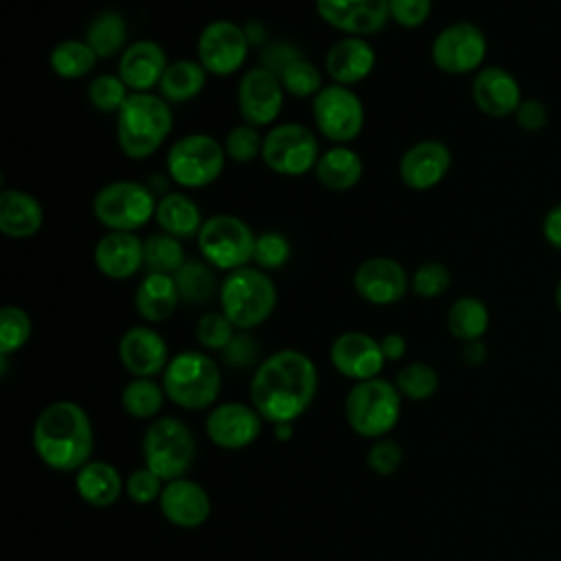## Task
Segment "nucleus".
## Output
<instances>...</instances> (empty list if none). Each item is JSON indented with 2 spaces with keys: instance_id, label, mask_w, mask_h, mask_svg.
Here are the masks:
<instances>
[{
  "instance_id": "052dcab7",
  "label": "nucleus",
  "mask_w": 561,
  "mask_h": 561,
  "mask_svg": "<svg viewBox=\"0 0 561 561\" xmlns=\"http://www.w3.org/2000/svg\"><path fill=\"white\" fill-rule=\"evenodd\" d=\"M554 302H557V309L561 311V276H559V283H557V289H554Z\"/></svg>"
},
{
  "instance_id": "6ab92c4d",
  "label": "nucleus",
  "mask_w": 561,
  "mask_h": 561,
  "mask_svg": "<svg viewBox=\"0 0 561 561\" xmlns=\"http://www.w3.org/2000/svg\"><path fill=\"white\" fill-rule=\"evenodd\" d=\"M451 169V151L443 140L425 138L410 145L399 158V180L405 188L425 193L436 188Z\"/></svg>"
},
{
  "instance_id": "3c124183",
  "label": "nucleus",
  "mask_w": 561,
  "mask_h": 561,
  "mask_svg": "<svg viewBox=\"0 0 561 561\" xmlns=\"http://www.w3.org/2000/svg\"><path fill=\"white\" fill-rule=\"evenodd\" d=\"M390 22L401 28H419L432 13V0H388Z\"/></svg>"
},
{
  "instance_id": "8fccbe9b",
  "label": "nucleus",
  "mask_w": 561,
  "mask_h": 561,
  "mask_svg": "<svg viewBox=\"0 0 561 561\" xmlns=\"http://www.w3.org/2000/svg\"><path fill=\"white\" fill-rule=\"evenodd\" d=\"M221 359L234 370L259 366V344L250 335V331H237L228 346L221 351Z\"/></svg>"
},
{
  "instance_id": "c756f323",
  "label": "nucleus",
  "mask_w": 561,
  "mask_h": 561,
  "mask_svg": "<svg viewBox=\"0 0 561 561\" xmlns=\"http://www.w3.org/2000/svg\"><path fill=\"white\" fill-rule=\"evenodd\" d=\"M313 173L318 184L327 191L344 193L359 184L364 175V160L348 145H331L320 153Z\"/></svg>"
},
{
  "instance_id": "9b49d317",
  "label": "nucleus",
  "mask_w": 561,
  "mask_h": 561,
  "mask_svg": "<svg viewBox=\"0 0 561 561\" xmlns=\"http://www.w3.org/2000/svg\"><path fill=\"white\" fill-rule=\"evenodd\" d=\"M322 149L311 127L302 123H276L263 134V164L283 178H300L316 169Z\"/></svg>"
},
{
  "instance_id": "9d476101",
  "label": "nucleus",
  "mask_w": 561,
  "mask_h": 561,
  "mask_svg": "<svg viewBox=\"0 0 561 561\" xmlns=\"http://www.w3.org/2000/svg\"><path fill=\"white\" fill-rule=\"evenodd\" d=\"M195 436L191 427L175 416L151 421L142 436V460L164 482L184 478L195 462Z\"/></svg>"
},
{
  "instance_id": "e433bc0d",
  "label": "nucleus",
  "mask_w": 561,
  "mask_h": 561,
  "mask_svg": "<svg viewBox=\"0 0 561 561\" xmlns=\"http://www.w3.org/2000/svg\"><path fill=\"white\" fill-rule=\"evenodd\" d=\"M164 399V388L153 377H134L121 392V405L134 419H153L162 410Z\"/></svg>"
},
{
  "instance_id": "4be33fe9",
  "label": "nucleus",
  "mask_w": 561,
  "mask_h": 561,
  "mask_svg": "<svg viewBox=\"0 0 561 561\" xmlns=\"http://www.w3.org/2000/svg\"><path fill=\"white\" fill-rule=\"evenodd\" d=\"M473 105L489 118H508L522 103L519 81L502 66H482L471 81Z\"/></svg>"
},
{
  "instance_id": "a19ab883",
  "label": "nucleus",
  "mask_w": 561,
  "mask_h": 561,
  "mask_svg": "<svg viewBox=\"0 0 561 561\" xmlns=\"http://www.w3.org/2000/svg\"><path fill=\"white\" fill-rule=\"evenodd\" d=\"M285 94L296 99H313L322 90V72L307 59L298 57L278 75Z\"/></svg>"
},
{
  "instance_id": "bf43d9fd",
  "label": "nucleus",
  "mask_w": 561,
  "mask_h": 561,
  "mask_svg": "<svg viewBox=\"0 0 561 561\" xmlns=\"http://www.w3.org/2000/svg\"><path fill=\"white\" fill-rule=\"evenodd\" d=\"M272 427H274L276 440H289L294 436V423H276Z\"/></svg>"
},
{
  "instance_id": "6e6552de",
  "label": "nucleus",
  "mask_w": 561,
  "mask_h": 561,
  "mask_svg": "<svg viewBox=\"0 0 561 561\" xmlns=\"http://www.w3.org/2000/svg\"><path fill=\"white\" fill-rule=\"evenodd\" d=\"M348 427L364 438H383L401 416V392L383 377L355 381L344 399Z\"/></svg>"
},
{
  "instance_id": "20e7f679",
  "label": "nucleus",
  "mask_w": 561,
  "mask_h": 561,
  "mask_svg": "<svg viewBox=\"0 0 561 561\" xmlns=\"http://www.w3.org/2000/svg\"><path fill=\"white\" fill-rule=\"evenodd\" d=\"M217 300L221 313L237 331H252L274 313L278 291L270 272H263L256 265H245L221 278Z\"/></svg>"
},
{
  "instance_id": "4468645a",
  "label": "nucleus",
  "mask_w": 561,
  "mask_h": 561,
  "mask_svg": "<svg viewBox=\"0 0 561 561\" xmlns=\"http://www.w3.org/2000/svg\"><path fill=\"white\" fill-rule=\"evenodd\" d=\"M197 61L213 77L239 72L250 55V39L243 24L219 18L208 22L197 35Z\"/></svg>"
},
{
  "instance_id": "13d9d810",
  "label": "nucleus",
  "mask_w": 561,
  "mask_h": 561,
  "mask_svg": "<svg viewBox=\"0 0 561 561\" xmlns=\"http://www.w3.org/2000/svg\"><path fill=\"white\" fill-rule=\"evenodd\" d=\"M462 359H465V364H469V366H480V364H484V359H486V346H484V342H482V340L467 342V344L462 346Z\"/></svg>"
},
{
  "instance_id": "f8f14e48",
  "label": "nucleus",
  "mask_w": 561,
  "mask_h": 561,
  "mask_svg": "<svg viewBox=\"0 0 561 561\" xmlns=\"http://www.w3.org/2000/svg\"><path fill=\"white\" fill-rule=\"evenodd\" d=\"M311 116L318 134L331 145L353 142L366 123V110L357 92L348 85L327 83L311 99Z\"/></svg>"
},
{
  "instance_id": "ea45409f",
  "label": "nucleus",
  "mask_w": 561,
  "mask_h": 561,
  "mask_svg": "<svg viewBox=\"0 0 561 561\" xmlns=\"http://www.w3.org/2000/svg\"><path fill=\"white\" fill-rule=\"evenodd\" d=\"M129 94L131 90L125 85L118 72H103L92 77L85 90L90 105L103 114H118Z\"/></svg>"
},
{
  "instance_id": "f257e3e1",
  "label": "nucleus",
  "mask_w": 561,
  "mask_h": 561,
  "mask_svg": "<svg viewBox=\"0 0 561 561\" xmlns=\"http://www.w3.org/2000/svg\"><path fill=\"white\" fill-rule=\"evenodd\" d=\"M318 394V368L309 355L280 348L254 368L250 379V403L272 425L294 423Z\"/></svg>"
},
{
  "instance_id": "a18cd8bd",
  "label": "nucleus",
  "mask_w": 561,
  "mask_h": 561,
  "mask_svg": "<svg viewBox=\"0 0 561 561\" xmlns=\"http://www.w3.org/2000/svg\"><path fill=\"white\" fill-rule=\"evenodd\" d=\"M451 285V272L440 261H425L410 274V291L419 298H438Z\"/></svg>"
},
{
  "instance_id": "7ed1b4c3",
  "label": "nucleus",
  "mask_w": 561,
  "mask_h": 561,
  "mask_svg": "<svg viewBox=\"0 0 561 561\" xmlns=\"http://www.w3.org/2000/svg\"><path fill=\"white\" fill-rule=\"evenodd\" d=\"M173 110L156 92H131L116 114V142L125 158L147 160L169 138Z\"/></svg>"
},
{
  "instance_id": "6e6d98bb",
  "label": "nucleus",
  "mask_w": 561,
  "mask_h": 561,
  "mask_svg": "<svg viewBox=\"0 0 561 561\" xmlns=\"http://www.w3.org/2000/svg\"><path fill=\"white\" fill-rule=\"evenodd\" d=\"M379 344H381V353H383V357H386V362H399L403 355H405V351H408V342H405V337L401 335V333H386L381 340H379Z\"/></svg>"
},
{
  "instance_id": "39448f33",
  "label": "nucleus",
  "mask_w": 561,
  "mask_h": 561,
  "mask_svg": "<svg viewBox=\"0 0 561 561\" xmlns=\"http://www.w3.org/2000/svg\"><path fill=\"white\" fill-rule=\"evenodd\" d=\"M160 383L169 401L197 412L217 401L221 390V370L208 353L186 348L169 359L160 375Z\"/></svg>"
},
{
  "instance_id": "393cba45",
  "label": "nucleus",
  "mask_w": 561,
  "mask_h": 561,
  "mask_svg": "<svg viewBox=\"0 0 561 561\" xmlns=\"http://www.w3.org/2000/svg\"><path fill=\"white\" fill-rule=\"evenodd\" d=\"M169 66L167 50L156 39H136L118 57L116 72L131 92H153Z\"/></svg>"
},
{
  "instance_id": "58836bf2",
  "label": "nucleus",
  "mask_w": 561,
  "mask_h": 561,
  "mask_svg": "<svg viewBox=\"0 0 561 561\" xmlns=\"http://www.w3.org/2000/svg\"><path fill=\"white\" fill-rule=\"evenodd\" d=\"M394 386L410 401H425L436 394L440 377L427 362H410L394 375Z\"/></svg>"
},
{
  "instance_id": "c9c22d12",
  "label": "nucleus",
  "mask_w": 561,
  "mask_h": 561,
  "mask_svg": "<svg viewBox=\"0 0 561 561\" xmlns=\"http://www.w3.org/2000/svg\"><path fill=\"white\" fill-rule=\"evenodd\" d=\"M96 61L99 57L85 39H61L48 55L50 70L61 79H83L94 70Z\"/></svg>"
},
{
  "instance_id": "49530a36",
  "label": "nucleus",
  "mask_w": 561,
  "mask_h": 561,
  "mask_svg": "<svg viewBox=\"0 0 561 561\" xmlns=\"http://www.w3.org/2000/svg\"><path fill=\"white\" fill-rule=\"evenodd\" d=\"M234 333H237L234 324L221 313V309L204 311L195 322V340L204 351L221 353L228 346V342L234 337Z\"/></svg>"
},
{
  "instance_id": "ddd939ff",
  "label": "nucleus",
  "mask_w": 561,
  "mask_h": 561,
  "mask_svg": "<svg viewBox=\"0 0 561 561\" xmlns=\"http://www.w3.org/2000/svg\"><path fill=\"white\" fill-rule=\"evenodd\" d=\"M489 53L486 35L469 20H458L443 26L430 46L432 64L445 75H469L484 66Z\"/></svg>"
},
{
  "instance_id": "c03bdc74",
  "label": "nucleus",
  "mask_w": 561,
  "mask_h": 561,
  "mask_svg": "<svg viewBox=\"0 0 561 561\" xmlns=\"http://www.w3.org/2000/svg\"><path fill=\"white\" fill-rule=\"evenodd\" d=\"M224 149H226V156L228 160L232 162H239V164H245V162H252L254 158H261V151H263V134L259 127L254 125H248V123H239L234 125L226 138H224Z\"/></svg>"
},
{
  "instance_id": "423d86ee",
  "label": "nucleus",
  "mask_w": 561,
  "mask_h": 561,
  "mask_svg": "<svg viewBox=\"0 0 561 561\" xmlns=\"http://www.w3.org/2000/svg\"><path fill=\"white\" fill-rule=\"evenodd\" d=\"M226 149L217 138L193 131L180 136L167 151L164 169L180 191H199L219 180L226 169Z\"/></svg>"
},
{
  "instance_id": "79ce46f5",
  "label": "nucleus",
  "mask_w": 561,
  "mask_h": 561,
  "mask_svg": "<svg viewBox=\"0 0 561 561\" xmlns=\"http://www.w3.org/2000/svg\"><path fill=\"white\" fill-rule=\"evenodd\" d=\"M33 333L31 316L18 305H4L0 311V355H13L26 346Z\"/></svg>"
},
{
  "instance_id": "aec40b11",
  "label": "nucleus",
  "mask_w": 561,
  "mask_h": 561,
  "mask_svg": "<svg viewBox=\"0 0 561 561\" xmlns=\"http://www.w3.org/2000/svg\"><path fill=\"white\" fill-rule=\"evenodd\" d=\"M331 366L346 379L366 381L379 377L386 357L377 337L364 331H344L340 333L329 348Z\"/></svg>"
},
{
  "instance_id": "bb28decb",
  "label": "nucleus",
  "mask_w": 561,
  "mask_h": 561,
  "mask_svg": "<svg viewBox=\"0 0 561 561\" xmlns=\"http://www.w3.org/2000/svg\"><path fill=\"white\" fill-rule=\"evenodd\" d=\"M44 226V208L39 199L20 188L0 191V232L7 239H31Z\"/></svg>"
},
{
  "instance_id": "412c9836",
  "label": "nucleus",
  "mask_w": 561,
  "mask_h": 561,
  "mask_svg": "<svg viewBox=\"0 0 561 561\" xmlns=\"http://www.w3.org/2000/svg\"><path fill=\"white\" fill-rule=\"evenodd\" d=\"M118 362L131 377L162 375L169 364V346L162 333L149 324L129 327L118 340Z\"/></svg>"
},
{
  "instance_id": "864d4df0",
  "label": "nucleus",
  "mask_w": 561,
  "mask_h": 561,
  "mask_svg": "<svg viewBox=\"0 0 561 561\" xmlns=\"http://www.w3.org/2000/svg\"><path fill=\"white\" fill-rule=\"evenodd\" d=\"M298 57H302V53L289 42H270L265 48H261V66L274 72L276 77L285 66H289Z\"/></svg>"
},
{
  "instance_id": "dca6fc26",
  "label": "nucleus",
  "mask_w": 561,
  "mask_h": 561,
  "mask_svg": "<svg viewBox=\"0 0 561 561\" xmlns=\"http://www.w3.org/2000/svg\"><path fill=\"white\" fill-rule=\"evenodd\" d=\"M353 287L364 302L388 307L410 291V274L392 256H368L353 272Z\"/></svg>"
},
{
  "instance_id": "5701e85b",
  "label": "nucleus",
  "mask_w": 561,
  "mask_h": 561,
  "mask_svg": "<svg viewBox=\"0 0 561 561\" xmlns=\"http://www.w3.org/2000/svg\"><path fill=\"white\" fill-rule=\"evenodd\" d=\"M158 506L169 524L186 530L202 526L210 517L213 508L206 489L199 482L188 480L186 476L164 482Z\"/></svg>"
},
{
  "instance_id": "7c9ffc66",
  "label": "nucleus",
  "mask_w": 561,
  "mask_h": 561,
  "mask_svg": "<svg viewBox=\"0 0 561 561\" xmlns=\"http://www.w3.org/2000/svg\"><path fill=\"white\" fill-rule=\"evenodd\" d=\"M75 489L85 504L107 508L116 504L125 491V482L114 465L105 460H90L79 471H75Z\"/></svg>"
},
{
  "instance_id": "c85d7f7f",
  "label": "nucleus",
  "mask_w": 561,
  "mask_h": 561,
  "mask_svg": "<svg viewBox=\"0 0 561 561\" xmlns=\"http://www.w3.org/2000/svg\"><path fill=\"white\" fill-rule=\"evenodd\" d=\"M204 219L197 202L186 191H167L158 197L153 221L158 224V230L180 241L197 239Z\"/></svg>"
},
{
  "instance_id": "cd10ccee",
  "label": "nucleus",
  "mask_w": 561,
  "mask_h": 561,
  "mask_svg": "<svg viewBox=\"0 0 561 561\" xmlns=\"http://www.w3.org/2000/svg\"><path fill=\"white\" fill-rule=\"evenodd\" d=\"M180 305L175 278L171 274L145 272L134 291V309L147 324H160L173 316Z\"/></svg>"
},
{
  "instance_id": "f3484780",
  "label": "nucleus",
  "mask_w": 561,
  "mask_h": 561,
  "mask_svg": "<svg viewBox=\"0 0 561 561\" xmlns=\"http://www.w3.org/2000/svg\"><path fill=\"white\" fill-rule=\"evenodd\" d=\"M263 416L243 401H226L210 408L204 430L213 445L221 449H243L252 445L263 430Z\"/></svg>"
},
{
  "instance_id": "de8ad7c7",
  "label": "nucleus",
  "mask_w": 561,
  "mask_h": 561,
  "mask_svg": "<svg viewBox=\"0 0 561 561\" xmlns=\"http://www.w3.org/2000/svg\"><path fill=\"white\" fill-rule=\"evenodd\" d=\"M160 476H156L149 467H138L134 469L127 480H125V495L134 504H151L160 497L164 484Z\"/></svg>"
},
{
  "instance_id": "603ef678",
  "label": "nucleus",
  "mask_w": 561,
  "mask_h": 561,
  "mask_svg": "<svg viewBox=\"0 0 561 561\" xmlns=\"http://www.w3.org/2000/svg\"><path fill=\"white\" fill-rule=\"evenodd\" d=\"M513 118L519 129L535 134L548 125V107L539 99H522Z\"/></svg>"
},
{
  "instance_id": "a211bd4d",
  "label": "nucleus",
  "mask_w": 561,
  "mask_h": 561,
  "mask_svg": "<svg viewBox=\"0 0 561 561\" xmlns=\"http://www.w3.org/2000/svg\"><path fill=\"white\" fill-rule=\"evenodd\" d=\"M322 22L342 35L370 37L390 22L388 0H313Z\"/></svg>"
},
{
  "instance_id": "f704fd0d",
  "label": "nucleus",
  "mask_w": 561,
  "mask_h": 561,
  "mask_svg": "<svg viewBox=\"0 0 561 561\" xmlns=\"http://www.w3.org/2000/svg\"><path fill=\"white\" fill-rule=\"evenodd\" d=\"M489 307L476 296H460L447 309V331L462 344L482 340L489 331Z\"/></svg>"
},
{
  "instance_id": "f03ea898",
  "label": "nucleus",
  "mask_w": 561,
  "mask_h": 561,
  "mask_svg": "<svg viewBox=\"0 0 561 561\" xmlns=\"http://www.w3.org/2000/svg\"><path fill=\"white\" fill-rule=\"evenodd\" d=\"M33 449L55 471H79L90 462L94 430L88 412L75 401L48 403L33 423Z\"/></svg>"
},
{
  "instance_id": "37998d69",
  "label": "nucleus",
  "mask_w": 561,
  "mask_h": 561,
  "mask_svg": "<svg viewBox=\"0 0 561 561\" xmlns=\"http://www.w3.org/2000/svg\"><path fill=\"white\" fill-rule=\"evenodd\" d=\"M291 256V243L289 239L278 230H265L256 234L254 243V256L252 263L263 272H276L287 265Z\"/></svg>"
},
{
  "instance_id": "2f4dec72",
  "label": "nucleus",
  "mask_w": 561,
  "mask_h": 561,
  "mask_svg": "<svg viewBox=\"0 0 561 561\" xmlns=\"http://www.w3.org/2000/svg\"><path fill=\"white\" fill-rule=\"evenodd\" d=\"M206 81L208 72L197 59H175L169 61L158 85V94L171 105H182L197 99L204 92Z\"/></svg>"
},
{
  "instance_id": "1a4fd4ad",
  "label": "nucleus",
  "mask_w": 561,
  "mask_h": 561,
  "mask_svg": "<svg viewBox=\"0 0 561 561\" xmlns=\"http://www.w3.org/2000/svg\"><path fill=\"white\" fill-rule=\"evenodd\" d=\"M202 259L217 272H234L252 263L256 234L245 219L232 213H215L204 219L197 234Z\"/></svg>"
},
{
  "instance_id": "b1692460",
  "label": "nucleus",
  "mask_w": 561,
  "mask_h": 561,
  "mask_svg": "<svg viewBox=\"0 0 561 561\" xmlns=\"http://www.w3.org/2000/svg\"><path fill=\"white\" fill-rule=\"evenodd\" d=\"M377 53L366 37L344 35L333 42L324 55V72L331 83L357 85L368 79L375 70Z\"/></svg>"
},
{
  "instance_id": "a878e982",
  "label": "nucleus",
  "mask_w": 561,
  "mask_h": 561,
  "mask_svg": "<svg viewBox=\"0 0 561 561\" xmlns=\"http://www.w3.org/2000/svg\"><path fill=\"white\" fill-rule=\"evenodd\" d=\"M92 256L96 270L110 280L134 278L145 267V248L136 232H105Z\"/></svg>"
},
{
  "instance_id": "72a5a7b5",
  "label": "nucleus",
  "mask_w": 561,
  "mask_h": 561,
  "mask_svg": "<svg viewBox=\"0 0 561 561\" xmlns=\"http://www.w3.org/2000/svg\"><path fill=\"white\" fill-rule=\"evenodd\" d=\"M175 287L180 294V302L188 307H204L213 298H219L221 280L217 278V270L208 265L204 259L186 261L175 274Z\"/></svg>"
},
{
  "instance_id": "09e8293b",
  "label": "nucleus",
  "mask_w": 561,
  "mask_h": 561,
  "mask_svg": "<svg viewBox=\"0 0 561 561\" xmlns=\"http://www.w3.org/2000/svg\"><path fill=\"white\" fill-rule=\"evenodd\" d=\"M403 462V449L392 438H377L366 451V465L377 476H392Z\"/></svg>"
},
{
  "instance_id": "4c0bfd02",
  "label": "nucleus",
  "mask_w": 561,
  "mask_h": 561,
  "mask_svg": "<svg viewBox=\"0 0 561 561\" xmlns=\"http://www.w3.org/2000/svg\"><path fill=\"white\" fill-rule=\"evenodd\" d=\"M145 248V270L160 274H175L188 259L184 254V243L162 230L142 239Z\"/></svg>"
},
{
  "instance_id": "0eeeda50",
  "label": "nucleus",
  "mask_w": 561,
  "mask_h": 561,
  "mask_svg": "<svg viewBox=\"0 0 561 561\" xmlns=\"http://www.w3.org/2000/svg\"><path fill=\"white\" fill-rule=\"evenodd\" d=\"M158 195L138 180H112L92 199V215L107 232H136L156 217Z\"/></svg>"
},
{
  "instance_id": "4d7b16f0",
  "label": "nucleus",
  "mask_w": 561,
  "mask_h": 561,
  "mask_svg": "<svg viewBox=\"0 0 561 561\" xmlns=\"http://www.w3.org/2000/svg\"><path fill=\"white\" fill-rule=\"evenodd\" d=\"M243 28H245V35H248L252 48H254V46H256V48H265V46L270 44L265 24H261V22H256V20H250V22L243 24Z\"/></svg>"
},
{
  "instance_id": "5fc2aeb1",
  "label": "nucleus",
  "mask_w": 561,
  "mask_h": 561,
  "mask_svg": "<svg viewBox=\"0 0 561 561\" xmlns=\"http://www.w3.org/2000/svg\"><path fill=\"white\" fill-rule=\"evenodd\" d=\"M541 234L548 245L561 252V202L548 208V213L541 219Z\"/></svg>"
},
{
  "instance_id": "473e14b6",
  "label": "nucleus",
  "mask_w": 561,
  "mask_h": 561,
  "mask_svg": "<svg viewBox=\"0 0 561 561\" xmlns=\"http://www.w3.org/2000/svg\"><path fill=\"white\" fill-rule=\"evenodd\" d=\"M83 39L90 44V48L96 53L99 59H112L121 57L123 50L129 46V28L127 20L116 9H103L99 11L85 26Z\"/></svg>"
},
{
  "instance_id": "2eb2a0df",
  "label": "nucleus",
  "mask_w": 561,
  "mask_h": 561,
  "mask_svg": "<svg viewBox=\"0 0 561 561\" xmlns=\"http://www.w3.org/2000/svg\"><path fill=\"white\" fill-rule=\"evenodd\" d=\"M280 79L263 66L245 70L237 83V110L241 121L254 127H272L285 105Z\"/></svg>"
}]
</instances>
